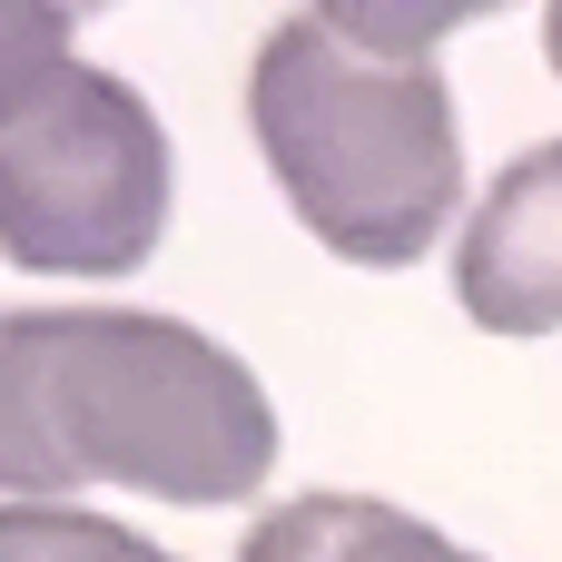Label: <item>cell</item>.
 Masks as SVG:
<instances>
[{
    "label": "cell",
    "mask_w": 562,
    "mask_h": 562,
    "mask_svg": "<svg viewBox=\"0 0 562 562\" xmlns=\"http://www.w3.org/2000/svg\"><path fill=\"white\" fill-rule=\"evenodd\" d=\"M59 59H79V20L69 10H40V0H0V109L30 99Z\"/></svg>",
    "instance_id": "obj_7"
},
{
    "label": "cell",
    "mask_w": 562,
    "mask_h": 562,
    "mask_svg": "<svg viewBox=\"0 0 562 562\" xmlns=\"http://www.w3.org/2000/svg\"><path fill=\"white\" fill-rule=\"evenodd\" d=\"M237 562H474V553L375 494H296L237 543Z\"/></svg>",
    "instance_id": "obj_5"
},
{
    "label": "cell",
    "mask_w": 562,
    "mask_h": 562,
    "mask_svg": "<svg viewBox=\"0 0 562 562\" xmlns=\"http://www.w3.org/2000/svg\"><path fill=\"white\" fill-rule=\"evenodd\" d=\"M0 562H178L148 533L79 514V504H0Z\"/></svg>",
    "instance_id": "obj_6"
},
{
    "label": "cell",
    "mask_w": 562,
    "mask_h": 562,
    "mask_svg": "<svg viewBox=\"0 0 562 562\" xmlns=\"http://www.w3.org/2000/svg\"><path fill=\"white\" fill-rule=\"evenodd\" d=\"M543 49H553V79H562V0H553V20H543Z\"/></svg>",
    "instance_id": "obj_8"
},
{
    "label": "cell",
    "mask_w": 562,
    "mask_h": 562,
    "mask_svg": "<svg viewBox=\"0 0 562 562\" xmlns=\"http://www.w3.org/2000/svg\"><path fill=\"white\" fill-rule=\"evenodd\" d=\"M464 20L296 10L247 69V128L296 227L346 267H415L464 207V138L435 49Z\"/></svg>",
    "instance_id": "obj_2"
},
{
    "label": "cell",
    "mask_w": 562,
    "mask_h": 562,
    "mask_svg": "<svg viewBox=\"0 0 562 562\" xmlns=\"http://www.w3.org/2000/svg\"><path fill=\"white\" fill-rule=\"evenodd\" d=\"M168 237V128L89 59L0 109V257L30 277H128Z\"/></svg>",
    "instance_id": "obj_3"
},
{
    "label": "cell",
    "mask_w": 562,
    "mask_h": 562,
    "mask_svg": "<svg viewBox=\"0 0 562 562\" xmlns=\"http://www.w3.org/2000/svg\"><path fill=\"white\" fill-rule=\"evenodd\" d=\"M277 474V405L217 336L148 306H0V494L69 504L89 484L158 504H237Z\"/></svg>",
    "instance_id": "obj_1"
},
{
    "label": "cell",
    "mask_w": 562,
    "mask_h": 562,
    "mask_svg": "<svg viewBox=\"0 0 562 562\" xmlns=\"http://www.w3.org/2000/svg\"><path fill=\"white\" fill-rule=\"evenodd\" d=\"M454 296L484 336H553L562 326V138L524 148L454 237Z\"/></svg>",
    "instance_id": "obj_4"
}]
</instances>
